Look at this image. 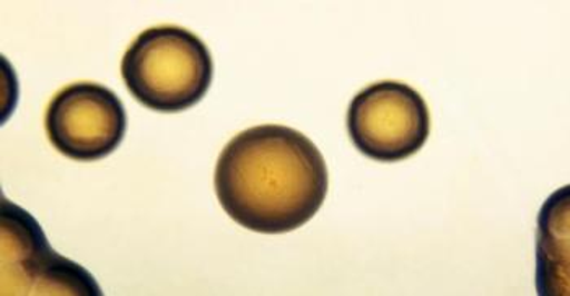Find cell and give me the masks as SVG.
I'll list each match as a JSON object with an SVG mask.
<instances>
[{
    "label": "cell",
    "mask_w": 570,
    "mask_h": 296,
    "mask_svg": "<svg viewBox=\"0 0 570 296\" xmlns=\"http://www.w3.org/2000/svg\"><path fill=\"white\" fill-rule=\"evenodd\" d=\"M347 132L365 157L395 164L425 146L431 134V111L422 95L407 83H372L352 98Z\"/></svg>",
    "instance_id": "3957f363"
},
{
    "label": "cell",
    "mask_w": 570,
    "mask_h": 296,
    "mask_svg": "<svg viewBox=\"0 0 570 296\" xmlns=\"http://www.w3.org/2000/svg\"><path fill=\"white\" fill-rule=\"evenodd\" d=\"M46 134L52 147L76 161L111 155L126 136L128 116L118 95L105 85H67L49 101Z\"/></svg>",
    "instance_id": "277c9868"
},
{
    "label": "cell",
    "mask_w": 570,
    "mask_h": 296,
    "mask_svg": "<svg viewBox=\"0 0 570 296\" xmlns=\"http://www.w3.org/2000/svg\"><path fill=\"white\" fill-rule=\"evenodd\" d=\"M3 269L12 280H24L23 294L100 295L94 277L79 264L52 251L40 225L28 211L3 200Z\"/></svg>",
    "instance_id": "5b68a950"
},
{
    "label": "cell",
    "mask_w": 570,
    "mask_h": 296,
    "mask_svg": "<svg viewBox=\"0 0 570 296\" xmlns=\"http://www.w3.org/2000/svg\"><path fill=\"white\" fill-rule=\"evenodd\" d=\"M328 168L315 144L281 125L237 134L217 160V199L246 230L277 235L308 224L328 194Z\"/></svg>",
    "instance_id": "6da1fadb"
},
{
    "label": "cell",
    "mask_w": 570,
    "mask_h": 296,
    "mask_svg": "<svg viewBox=\"0 0 570 296\" xmlns=\"http://www.w3.org/2000/svg\"><path fill=\"white\" fill-rule=\"evenodd\" d=\"M129 93L146 108L179 112L198 105L214 79L206 42L176 24L144 30L129 45L121 62Z\"/></svg>",
    "instance_id": "7a4b0ae2"
}]
</instances>
